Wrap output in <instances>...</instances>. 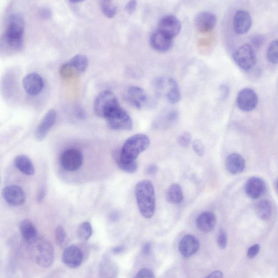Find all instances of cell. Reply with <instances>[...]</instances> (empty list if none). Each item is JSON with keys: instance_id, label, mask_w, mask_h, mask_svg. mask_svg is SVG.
Wrapping results in <instances>:
<instances>
[{"instance_id": "6da1fadb", "label": "cell", "mask_w": 278, "mask_h": 278, "mask_svg": "<svg viewBox=\"0 0 278 278\" xmlns=\"http://www.w3.org/2000/svg\"><path fill=\"white\" fill-rule=\"evenodd\" d=\"M150 145V140L143 134H135L128 139L118 154H115L117 164L136 162L139 154L146 151Z\"/></svg>"}, {"instance_id": "7a4b0ae2", "label": "cell", "mask_w": 278, "mask_h": 278, "mask_svg": "<svg viewBox=\"0 0 278 278\" xmlns=\"http://www.w3.org/2000/svg\"><path fill=\"white\" fill-rule=\"evenodd\" d=\"M136 199L140 212L145 219L153 217L156 210L155 190L149 180L140 181L135 188Z\"/></svg>"}, {"instance_id": "3957f363", "label": "cell", "mask_w": 278, "mask_h": 278, "mask_svg": "<svg viewBox=\"0 0 278 278\" xmlns=\"http://www.w3.org/2000/svg\"><path fill=\"white\" fill-rule=\"evenodd\" d=\"M24 21L20 14L9 16L4 30L3 39L9 47L19 50L23 45Z\"/></svg>"}, {"instance_id": "277c9868", "label": "cell", "mask_w": 278, "mask_h": 278, "mask_svg": "<svg viewBox=\"0 0 278 278\" xmlns=\"http://www.w3.org/2000/svg\"><path fill=\"white\" fill-rule=\"evenodd\" d=\"M154 88L159 96L171 104H177L181 100V92L176 80L170 77H160L156 79Z\"/></svg>"}, {"instance_id": "5b68a950", "label": "cell", "mask_w": 278, "mask_h": 278, "mask_svg": "<svg viewBox=\"0 0 278 278\" xmlns=\"http://www.w3.org/2000/svg\"><path fill=\"white\" fill-rule=\"evenodd\" d=\"M33 246L32 254L35 262L40 267L47 268L54 262V253L51 244L44 238H37L30 243Z\"/></svg>"}, {"instance_id": "8992f818", "label": "cell", "mask_w": 278, "mask_h": 278, "mask_svg": "<svg viewBox=\"0 0 278 278\" xmlns=\"http://www.w3.org/2000/svg\"><path fill=\"white\" fill-rule=\"evenodd\" d=\"M120 107L121 106L116 96L109 91L101 92L96 98L94 103L95 114L106 119Z\"/></svg>"}, {"instance_id": "52a82bcc", "label": "cell", "mask_w": 278, "mask_h": 278, "mask_svg": "<svg viewBox=\"0 0 278 278\" xmlns=\"http://www.w3.org/2000/svg\"><path fill=\"white\" fill-rule=\"evenodd\" d=\"M233 58L242 69L248 71L256 63V54L254 49L250 45L245 44L238 48L233 53Z\"/></svg>"}, {"instance_id": "ba28073f", "label": "cell", "mask_w": 278, "mask_h": 278, "mask_svg": "<svg viewBox=\"0 0 278 278\" xmlns=\"http://www.w3.org/2000/svg\"><path fill=\"white\" fill-rule=\"evenodd\" d=\"M106 120L108 127L113 130L128 131L132 128L131 117L121 107L111 114Z\"/></svg>"}, {"instance_id": "9c48e42d", "label": "cell", "mask_w": 278, "mask_h": 278, "mask_svg": "<svg viewBox=\"0 0 278 278\" xmlns=\"http://www.w3.org/2000/svg\"><path fill=\"white\" fill-rule=\"evenodd\" d=\"M126 102L135 108L140 109L150 105V100L146 91L139 86H131L125 92Z\"/></svg>"}, {"instance_id": "30bf717a", "label": "cell", "mask_w": 278, "mask_h": 278, "mask_svg": "<svg viewBox=\"0 0 278 278\" xmlns=\"http://www.w3.org/2000/svg\"><path fill=\"white\" fill-rule=\"evenodd\" d=\"M83 160L82 152L74 148L64 151L60 158L61 164L63 169L70 172L77 171L81 168Z\"/></svg>"}, {"instance_id": "8fae6325", "label": "cell", "mask_w": 278, "mask_h": 278, "mask_svg": "<svg viewBox=\"0 0 278 278\" xmlns=\"http://www.w3.org/2000/svg\"><path fill=\"white\" fill-rule=\"evenodd\" d=\"M181 27L180 20L174 15H169L163 16L160 20L157 29L170 38L174 39L180 34Z\"/></svg>"}, {"instance_id": "7c38bea8", "label": "cell", "mask_w": 278, "mask_h": 278, "mask_svg": "<svg viewBox=\"0 0 278 278\" xmlns=\"http://www.w3.org/2000/svg\"><path fill=\"white\" fill-rule=\"evenodd\" d=\"M259 98L256 92L252 89L241 90L237 97L238 106L244 112H251L257 106Z\"/></svg>"}, {"instance_id": "4fadbf2b", "label": "cell", "mask_w": 278, "mask_h": 278, "mask_svg": "<svg viewBox=\"0 0 278 278\" xmlns=\"http://www.w3.org/2000/svg\"><path fill=\"white\" fill-rule=\"evenodd\" d=\"M83 260V253L78 247L72 245L66 248L62 255V262L67 267L76 269Z\"/></svg>"}, {"instance_id": "5bb4252c", "label": "cell", "mask_w": 278, "mask_h": 278, "mask_svg": "<svg viewBox=\"0 0 278 278\" xmlns=\"http://www.w3.org/2000/svg\"><path fill=\"white\" fill-rule=\"evenodd\" d=\"M44 84L42 77L34 72L28 73L22 81L23 89L28 94L32 96L39 94L44 88Z\"/></svg>"}, {"instance_id": "9a60e30c", "label": "cell", "mask_w": 278, "mask_h": 278, "mask_svg": "<svg viewBox=\"0 0 278 278\" xmlns=\"http://www.w3.org/2000/svg\"><path fill=\"white\" fill-rule=\"evenodd\" d=\"M217 17L209 11H202L195 17V25L198 31L206 33L211 31L216 26Z\"/></svg>"}, {"instance_id": "2e32d148", "label": "cell", "mask_w": 278, "mask_h": 278, "mask_svg": "<svg viewBox=\"0 0 278 278\" xmlns=\"http://www.w3.org/2000/svg\"><path fill=\"white\" fill-rule=\"evenodd\" d=\"M57 114L53 109L48 111L42 119L35 133V139L41 141L44 140L56 121Z\"/></svg>"}, {"instance_id": "e0dca14e", "label": "cell", "mask_w": 278, "mask_h": 278, "mask_svg": "<svg viewBox=\"0 0 278 278\" xmlns=\"http://www.w3.org/2000/svg\"><path fill=\"white\" fill-rule=\"evenodd\" d=\"M150 44L153 48L160 52H166L170 50L174 44V39L165 35L157 29L151 34Z\"/></svg>"}, {"instance_id": "ac0fdd59", "label": "cell", "mask_w": 278, "mask_h": 278, "mask_svg": "<svg viewBox=\"0 0 278 278\" xmlns=\"http://www.w3.org/2000/svg\"><path fill=\"white\" fill-rule=\"evenodd\" d=\"M252 24V18L248 11L240 10L236 12L233 18L234 31L239 34L249 31Z\"/></svg>"}, {"instance_id": "d6986e66", "label": "cell", "mask_w": 278, "mask_h": 278, "mask_svg": "<svg viewBox=\"0 0 278 278\" xmlns=\"http://www.w3.org/2000/svg\"><path fill=\"white\" fill-rule=\"evenodd\" d=\"M2 195L5 201L13 206H21L25 201L23 190L16 185H10L4 188Z\"/></svg>"}, {"instance_id": "ffe728a7", "label": "cell", "mask_w": 278, "mask_h": 278, "mask_svg": "<svg viewBox=\"0 0 278 278\" xmlns=\"http://www.w3.org/2000/svg\"><path fill=\"white\" fill-rule=\"evenodd\" d=\"M245 192L250 199L257 200L265 193L266 184L263 179L253 177L247 180L245 187Z\"/></svg>"}, {"instance_id": "44dd1931", "label": "cell", "mask_w": 278, "mask_h": 278, "mask_svg": "<svg viewBox=\"0 0 278 278\" xmlns=\"http://www.w3.org/2000/svg\"><path fill=\"white\" fill-rule=\"evenodd\" d=\"M200 244L199 240L191 235L184 237L179 244V250L185 258L194 256L199 251Z\"/></svg>"}, {"instance_id": "7402d4cb", "label": "cell", "mask_w": 278, "mask_h": 278, "mask_svg": "<svg viewBox=\"0 0 278 278\" xmlns=\"http://www.w3.org/2000/svg\"><path fill=\"white\" fill-rule=\"evenodd\" d=\"M226 168L228 172L233 175L242 173L245 169V159L238 153H232L226 160Z\"/></svg>"}, {"instance_id": "603a6c76", "label": "cell", "mask_w": 278, "mask_h": 278, "mask_svg": "<svg viewBox=\"0 0 278 278\" xmlns=\"http://www.w3.org/2000/svg\"><path fill=\"white\" fill-rule=\"evenodd\" d=\"M217 224L216 215L212 212H206L201 214L196 220V225L203 232H211L214 230Z\"/></svg>"}, {"instance_id": "cb8c5ba5", "label": "cell", "mask_w": 278, "mask_h": 278, "mask_svg": "<svg viewBox=\"0 0 278 278\" xmlns=\"http://www.w3.org/2000/svg\"><path fill=\"white\" fill-rule=\"evenodd\" d=\"M19 230L23 239L29 244L34 242L38 238L35 226L28 220H24L21 222Z\"/></svg>"}, {"instance_id": "d4e9b609", "label": "cell", "mask_w": 278, "mask_h": 278, "mask_svg": "<svg viewBox=\"0 0 278 278\" xmlns=\"http://www.w3.org/2000/svg\"><path fill=\"white\" fill-rule=\"evenodd\" d=\"M89 60L85 55L78 54L72 57L63 66L67 68H71L78 73L84 72L87 69Z\"/></svg>"}, {"instance_id": "484cf974", "label": "cell", "mask_w": 278, "mask_h": 278, "mask_svg": "<svg viewBox=\"0 0 278 278\" xmlns=\"http://www.w3.org/2000/svg\"><path fill=\"white\" fill-rule=\"evenodd\" d=\"M14 165L16 168L24 175L32 176L34 174L33 164L31 160L26 156H17L14 160Z\"/></svg>"}, {"instance_id": "4316f807", "label": "cell", "mask_w": 278, "mask_h": 278, "mask_svg": "<svg viewBox=\"0 0 278 278\" xmlns=\"http://www.w3.org/2000/svg\"><path fill=\"white\" fill-rule=\"evenodd\" d=\"M166 199L169 203L175 205L181 203L184 196L181 185L177 183L172 184L167 191Z\"/></svg>"}, {"instance_id": "83f0119b", "label": "cell", "mask_w": 278, "mask_h": 278, "mask_svg": "<svg viewBox=\"0 0 278 278\" xmlns=\"http://www.w3.org/2000/svg\"><path fill=\"white\" fill-rule=\"evenodd\" d=\"M255 211L259 218L264 221H267L271 217L273 207L270 201L262 200L257 204Z\"/></svg>"}, {"instance_id": "f1b7e54d", "label": "cell", "mask_w": 278, "mask_h": 278, "mask_svg": "<svg viewBox=\"0 0 278 278\" xmlns=\"http://www.w3.org/2000/svg\"><path fill=\"white\" fill-rule=\"evenodd\" d=\"M93 230L91 224L88 222H85L78 227L77 236L82 242H86L92 236Z\"/></svg>"}, {"instance_id": "f546056e", "label": "cell", "mask_w": 278, "mask_h": 278, "mask_svg": "<svg viewBox=\"0 0 278 278\" xmlns=\"http://www.w3.org/2000/svg\"><path fill=\"white\" fill-rule=\"evenodd\" d=\"M100 5L103 14L107 17L112 18L116 15L117 7L113 1L103 0L100 1Z\"/></svg>"}, {"instance_id": "4dcf8cb0", "label": "cell", "mask_w": 278, "mask_h": 278, "mask_svg": "<svg viewBox=\"0 0 278 278\" xmlns=\"http://www.w3.org/2000/svg\"><path fill=\"white\" fill-rule=\"evenodd\" d=\"M267 58L271 63L278 64V39L271 42L268 49Z\"/></svg>"}, {"instance_id": "1f68e13d", "label": "cell", "mask_w": 278, "mask_h": 278, "mask_svg": "<svg viewBox=\"0 0 278 278\" xmlns=\"http://www.w3.org/2000/svg\"><path fill=\"white\" fill-rule=\"evenodd\" d=\"M54 237L55 243L59 247H63L65 246L67 236L64 228L62 226H58L55 228Z\"/></svg>"}, {"instance_id": "d6a6232c", "label": "cell", "mask_w": 278, "mask_h": 278, "mask_svg": "<svg viewBox=\"0 0 278 278\" xmlns=\"http://www.w3.org/2000/svg\"><path fill=\"white\" fill-rule=\"evenodd\" d=\"M117 165H118L119 168L121 170L128 173V174H134V173L137 171L138 168L137 161L132 163L119 164Z\"/></svg>"}, {"instance_id": "836d02e7", "label": "cell", "mask_w": 278, "mask_h": 278, "mask_svg": "<svg viewBox=\"0 0 278 278\" xmlns=\"http://www.w3.org/2000/svg\"><path fill=\"white\" fill-rule=\"evenodd\" d=\"M192 140L191 134L188 132H184L179 136L177 142L179 145L183 147H188Z\"/></svg>"}, {"instance_id": "e575fe53", "label": "cell", "mask_w": 278, "mask_h": 278, "mask_svg": "<svg viewBox=\"0 0 278 278\" xmlns=\"http://www.w3.org/2000/svg\"><path fill=\"white\" fill-rule=\"evenodd\" d=\"M227 235L224 230L220 231L218 234L217 242L221 249H225L227 246Z\"/></svg>"}, {"instance_id": "d590c367", "label": "cell", "mask_w": 278, "mask_h": 278, "mask_svg": "<svg viewBox=\"0 0 278 278\" xmlns=\"http://www.w3.org/2000/svg\"><path fill=\"white\" fill-rule=\"evenodd\" d=\"M193 147L194 151L198 156H203L205 153V147L202 141L196 140L194 141Z\"/></svg>"}, {"instance_id": "8d00e7d4", "label": "cell", "mask_w": 278, "mask_h": 278, "mask_svg": "<svg viewBox=\"0 0 278 278\" xmlns=\"http://www.w3.org/2000/svg\"><path fill=\"white\" fill-rule=\"evenodd\" d=\"M135 278H156V277L151 270L144 268L138 272Z\"/></svg>"}, {"instance_id": "74e56055", "label": "cell", "mask_w": 278, "mask_h": 278, "mask_svg": "<svg viewBox=\"0 0 278 278\" xmlns=\"http://www.w3.org/2000/svg\"><path fill=\"white\" fill-rule=\"evenodd\" d=\"M261 250V246L258 244L254 245L250 247L247 251V256L250 259L255 258Z\"/></svg>"}, {"instance_id": "f35d334b", "label": "cell", "mask_w": 278, "mask_h": 278, "mask_svg": "<svg viewBox=\"0 0 278 278\" xmlns=\"http://www.w3.org/2000/svg\"><path fill=\"white\" fill-rule=\"evenodd\" d=\"M137 2L135 1H129L126 5L125 10L128 14H132L137 9Z\"/></svg>"}, {"instance_id": "ab89813d", "label": "cell", "mask_w": 278, "mask_h": 278, "mask_svg": "<svg viewBox=\"0 0 278 278\" xmlns=\"http://www.w3.org/2000/svg\"><path fill=\"white\" fill-rule=\"evenodd\" d=\"M158 171V166L155 164H150L146 167L145 172L148 175H155Z\"/></svg>"}, {"instance_id": "60d3db41", "label": "cell", "mask_w": 278, "mask_h": 278, "mask_svg": "<svg viewBox=\"0 0 278 278\" xmlns=\"http://www.w3.org/2000/svg\"><path fill=\"white\" fill-rule=\"evenodd\" d=\"M46 195V189L44 187H41L38 191L36 195V201L40 203L44 199Z\"/></svg>"}, {"instance_id": "b9f144b4", "label": "cell", "mask_w": 278, "mask_h": 278, "mask_svg": "<svg viewBox=\"0 0 278 278\" xmlns=\"http://www.w3.org/2000/svg\"><path fill=\"white\" fill-rule=\"evenodd\" d=\"M40 14L44 19H48L51 16V11L47 8H44L41 10Z\"/></svg>"}, {"instance_id": "7bdbcfd3", "label": "cell", "mask_w": 278, "mask_h": 278, "mask_svg": "<svg viewBox=\"0 0 278 278\" xmlns=\"http://www.w3.org/2000/svg\"><path fill=\"white\" fill-rule=\"evenodd\" d=\"M263 38L261 35H257L252 39V42L256 46L259 47L263 42Z\"/></svg>"}, {"instance_id": "ee69618b", "label": "cell", "mask_w": 278, "mask_h": 278, "mask_svg": "<svg viewBox=\"0 0 278 278\" xmlns=\"http://www.w3.org/2000/svg\"><path fill=\"white\" fill-rule=\"evenodd\" d=\"M206 278H224V275L220 271H215Z\"/></svg>"}, {"instance_id": "f6af8a7d", "label": "cell", "mask_w": 278, "mask_h": 278, "mask_svg": "<svg viewBox=\"0 0 278 278\" xmlns=\"http://www.w3.org/2000/svg\"><path fill=\"white\" fill-rule=\"evenodd\" d=\"M151 244L150 243H147L145 244V245L143 247V252L144 254L146 255L149 254L150 252H151Z\"/></svg>"}, {"instance_id": "bcb514c9", "label": "cell", "mask_w": 278, "mask_h": 278, "mask_svg": "<svg viewBox=\"0 0 278 278\" xmlns=\"http://www.w3.org/2000/svg\"><path fill=\"white\" fill-rule=\"evenodd\" d=\"M125 248L123 246H118L115 247L113 250V252L115 254H119L124 250Z\"/></svg>"}, {"instance_id": "7dc6e473", "label": "cell", "mask_w": 278, "mask_h": 278, "mask_svg": "<svg viewBox=\"0 0 278 278\" xmlns=\"http://www.w3.org/2000/svg\"><path fill=\"white\" fill-rule=\"evenodd\" d=\"M277 188H278V180L277 181Z\"/></svg>"}]
</instances>
